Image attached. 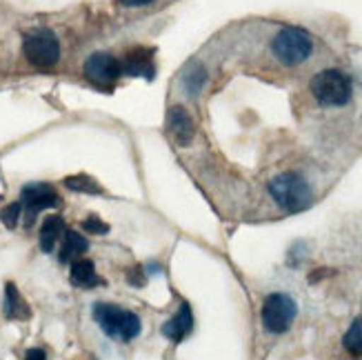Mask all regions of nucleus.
<instances>
[{"instance_id": "1", "label": "nucleus", "mask_w": 362, "mask_h": 360, "mask_svg": "<svg viewBox=\"0 0 362 360\" xmlns=\"http://www.w3.org/2000/svg\"><path fill=\"white\" fill-rule=\"evenodd\" d=\"M267 190H269V196L274 198L276 205L287 214L305 211L311 207V202H313L311 185L305 180V176L296 174V171L278 174L276 178L269 180Z\"/></svg>"}, {"instance_id": "2", "label": "nucleus", "mask_w": 362, "mask_h": 360, "mask_svg": "<svg viewBox=\"0 0 362 360\" xmlns=\"http://www.w3.org/2000/svg\"><path fill=\"white\" fill-rule=\"evenodd\" d=\"M91 314H93V320L98 323V327L109 338L120 340V342H132L140 334V330H143L140 318L134 311L122 309L112 303H96L91 309Z\"/></svg>"}, {"instance_id": "3", "label": "nucleus", "mask_w": 362, "mask_h": 360, "mask_svg": "<svg viewBox=\"0 0 362 360\" xmlns=\"http://www.w3.org/2000/svg\"><path fill=\"white\" fill-rule=\"evenodd\" d=\"M272 52L285 67H298L309 60L313 52V38L300 27H282L272 40Z\"/></svg>"}, {"instance_id": "4", "label": "nucleus", "mask_w": 362, "mask_h": 360, "mask_svg": "<svg viewBox=\"0 0 362 360\" xmlns=\"http://www.w3.org/2000/svg\"><path fill=\"white\" fill-rule=\"evenodd\" d=\"M309 89L322 107H342L351 100V78L340 69H322L311 78Z\"/></svg>"}, {"instance_id": "5", "label": "nucleus", "mask_w": 362, "mask_h": 360, "mask_svg": "<svg viewBox=\"0 0 362 360\" xmlns=\"http://www.w3.org/2000/svg\"><path fill=\"white\" fill-rule=\"evenodd\" d=\"M25 58L38 69H49L54 67L60 58V42L54 31L49 29H36L25 36L23 42Z\"/></svg>"}, {"instance_id": "6", "label": "nucleus", "mask_w": 362, "mask_h": 360, "mask_svg": "<svg viewBox=\"0 0 362 360\" xmlns=\"http://www.w3.org/2000/svg\"><path fill=\"white\" fill-rule=\"evenodd\" d=\"M298 305L287 294H269L262 303V325L269 334H285L296 320Z\"/></svg>"}, {"instance_id": "7", "label": "nucleus", "mask_w": 362, "mask_h": 360, "mask_svg": "<svg viewBox=\"0 0 362 360\" xmlns=\"http://www.w3.org/2000/svg\"><path fill=\"white\" fill-rule=\"evenodd\" d=\"M21 205L25 207V218L27 225H34L38 211L42 209H52L60 205V198L56 194V190L47 182H31L25 185L21 192Z\"/></svg>"}, {"instance_id": "8", "label": "nucleus", "mask_w": 362, "mask_h": 360, "mask_svg": "<svg viewBox=\"0 0 362 360\" xmlns=\"http://www.w3.org/2000/svg\"><path fill=\"white\" fill-rule=\"evenodd\" d=\"M85 76L87 81L93 83L96 87H114V83L122 76L120 62L112 54L96 52L85 60Z\"/></svg>"}, {"instance_id": "9", "label": "nucleus", "mask_w": 362, "mask_h": 360, "mask_svg": "<svg viewBox=\"0 0 362 360\" xmlns=\"http://www.w3.org/2000/svg\"><path fill=\"white\" fill-rule=\"evenodd\" d=\"M120 69L124 76L132 78H145V81H153L156 76V67H153V52L145 50V47H138V50H132L124 54Z\"/></svg>"}, {"instance_id": "10", "label": "nucleus", "mask_w": 362, "mask_h": 360, "mask_svg": "<svg viewBox=\"0 0 362 360\" xmlns=\"http://www.w3.org/2000/svg\"><path fill=\"white\" fill-rule=\"evenodd\" d=\"M167 127H169L171 138H174L180 147H187L196 136V122H194L192 114L180 105L171 107V112L167 116Z\"/></svg>"}, {"instance_id": "11", "label": "nucleus", "mask_w": 362, "mask_h": 360, "mask_svg": "<svg viewBox=\"0 0 362 360\" xmlns=\"http://www.w3.org/2000/svg\"><path fill=\"white\" fill-rule=\"evenodd\" d=\"M194 330V314H192V307L187 303L180 305L178 314L174 318H169L165 325H163V336L174 340V342H182L189 334Z\"/></svg>"}, {"instance_id": "12", "label": "nucleus", "mask_w": 362, "mask_h": 360, "mask_svg": "<svg viewBox=\"0 0 362 360\" xmlns=\"http://www.w3.org/2000/svg\"><path fill=\"white\" fill-rule=\"evenodd\" d=\"M71 285L78 289H96L100 285H105V280L96 274V267L93 262L87 258H78L71 262V274H69Z\"/></svg>"}, {"instance_id": "13", "label": "nucleus", "mask_w": 362, "mask_h": 360, "mask_svg": "<svg viewBox=\"0 0 362 360\" xmlns=\"http://www.w3.org/2000/svg\"><path fill=\"white\" fill-rule=\"evenodd\" d=\"M3 311L9 320H27L31 316V309L27 305V301L21 296L18 287L13 283L5 285V303H3Z\"/></svg>"}, {"instance_id": "14", "label": "nucleus", "mask_w": 362, "mask_h": 360, "mask_svg": "<svg viewBox=\"0 0 362 360\" xmlns=\"http://www.w3.org/2000/svg\"><path fill=\"white\" fill-rule=\"evenodd\" d=\"M65 221H62L60 216H47L45 223L40 227V236H38V243H40V249L45 254H52L56 243L65 236Z\"/></svg>"}, {"instance_id": "15", "label": "nucleus", "mask_w": 362, "mask_h": 360, "mask_svg": "<svg viewBox=\"0 0 362 360\" xmlns=\"http://www.w3.org/2000/svg\"><path fill=\"white\" fill-rule=\"evenodd\" d=\"M89 249V243L87 238L83 236V233H78V231H65V236H62V247H60V262H74L78 258H83V254Z\"/></svg>"}, {"instance_id": "16", "label": "nucleus", "mask_w": 362, "mask_h": 360, "mask_svg": "<svg viewBox=\"0 0 362 360\" xmlns=\"http://www.w3.org/2000/svg\"><path fill=\"white\" fill-rule=\"evenodd\" d=\"M204 81H207V69H204L200 62H192L187 67V71L182 74V87L187 91V96H198Z\"/></svg>"}, {"instance_id": "17", "label": "nucleus", "mask_w": 362, "mask_h": 360, "mask_svg": "<svg viewBox=\"0 0 362 360\" xmlns=\"http://www.w3.org/2000/svg\"><path fill=\"white\" fill-rule=\"evenodd\" d=\"M65 187L67 190H71V192H78V194H91V196H100L103 194V187L93 180V178H89V176H85V174H78V176H67L65 180Z\"/></svg>"}, {"instance_id": "18", "label": "nucleus", "mask_w": 362, "mask_h": 360, "mask_svg": "<svg viewBox=\"0 0 362 360\" xmlns=\"http://www.w3.org/2000/svg\"><path fill=\"white\" fill-rule=\"evenodd\" d=\"M342 345L351 356H362V320H354L342 338Z\"/></svg>"}, {"instance_id": "19", "label": "nucleus", "mask_w": 362, "mask_h": 360, "mask_svg": "<svg viewBox=\"0 0 362 360\" xmlns=\"http://www.w3.org/2000/svg\"><path fill=\"white\" fill-rule=\"evenodd\" d=\"M23 216V205L21 202H11V205H7L3 211H0V221H3V225L7 229H16V225H18Z\"/></svg>"}, {"instance_id": "20", "label": "nucleus", "mask_w": 362, "mask_h": 360, "mask_svg": "<svg viewBox=\"0 0 362 360\" xmlns=\"http://www.w3.org/2000/svg\"><path fill=\"white\" fill-rule=\"evenodd\" d=\"M83 229L87 233H96V236H105V233H109V225L100 221V216H89L83 221Z\"/></svg>"}, {"instance_id": "21", "label": "nucleus", "mask_w": 362, "mask_h": 360, "mask_svg": "<svg viewBox=\"0 0 362 360\" xmlns=\"http://www.w3.org/2000/svg\"><path fill=\"white\" fill-rule=\"evenodd\" d=\"M127 280H129V285H134V287H143L147 283V276L143 274V269H140V267H134L127 274Z\"/></svg>"}, {"instance_id": "22", "label": "nucleus", "mask_w": 362, "mask_h": 360, "mask_svg": "<svg viewBox=\"0 0 362 360\" xmlns=\"http://www.w3.org/2000/svg\"><path fill=\"white\" fill-rule=\"evenodd\" d=\"M23 360H47V354H45V349L34 347V349H27V354H25Z\"/></svg>"}, {"instance_id": "23", "label": "nucleus", "mask_w": 362, "mask_h": 360, "mask_svg": "<svg viewBox=\"0 0 362 360\" xmlns=\"http://www.w3.org/2000/svg\"><path fill=\"white\" fill-rule=\"evenodd\" d=\"M118 3L122 7H145V5L153 3V0H118Z\"/></svg>"}]
</instances>
